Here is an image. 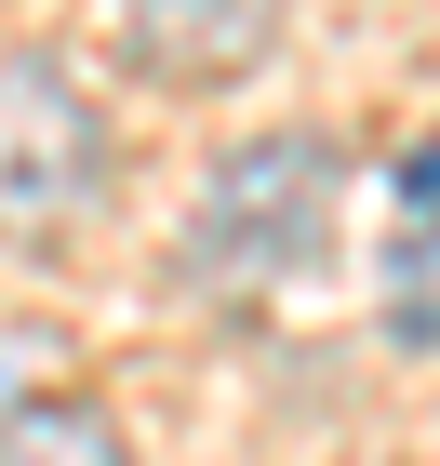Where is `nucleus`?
Returning a JSON list of instances; mask_svg holds the SVG:
<instances>
[{"instance_id": "39448f33", "label": "nucleus", "mask_w": 440, "mask_h": 466, "mask_svg": "<svg viewBox=\"0 0 440 466\" xmlns=\"http://www.w3.org/2000/svg\"><path fill=\"white\" fill-rule=\"evenodd\" d=\"M387 333L440 347V200H401V240H387Z\"/></svg>"}, {"instance_id": "f03ea898", "label": "nucleus", "mask_w": 440, "mask_h": 466, "mask_svg": "<svg viewBox=\"0 0 440 466\" xmlns=\"http://www.w3.org/2000/svg\"><path fill=\"white\" fill-rule=\"evenodd\" d=\"M107 200V120L54 54H0V253H54Z\"/></svg>"}, {"instance_id": "20e7f679", "label": "nucleus", "mask_w": 440, "mask_h": 466, "mask_svg": "<svg viewBox=\"0 0 440 466\" xmlns=\"http://www.w3.org/2000/svg\"><path fill=\"white\" fill-rule=\"evenodd\" d=\"M0 466H134V440L54 387V400H0Z\"/></svg>"}, {"instance_id": "7ed1b4c3", "label": "nucleus", "mask_w": 440, "mask_h": 466, "mask_svg": "<svg viewBox=\"0 0 440 466\" xmlns=\"http://www.w3.org/2000/svg\"><path fill=\"white\" fill-rule=\"evenodd\" d=\"M120 14V54L160 80H240L281 40V0H107Z\"/></svg>"}, {"instance_id": "f257e3e1", "label": "nucleus", "mask_w": 440, "mask_h": 466, "mask_svg": "<svg viewBox=\"0 0 440 466\" xmlns=\"http://www.w3.org/2000/svg\"><path fill=\"white\" fill-rule=\"evenodd\" d=\"M321 227H333V147L321 134H254V147H227L200 174V200L174 227V280L254 307L267 280H293L321 253Z\"/></svg>"}]
</instances>
